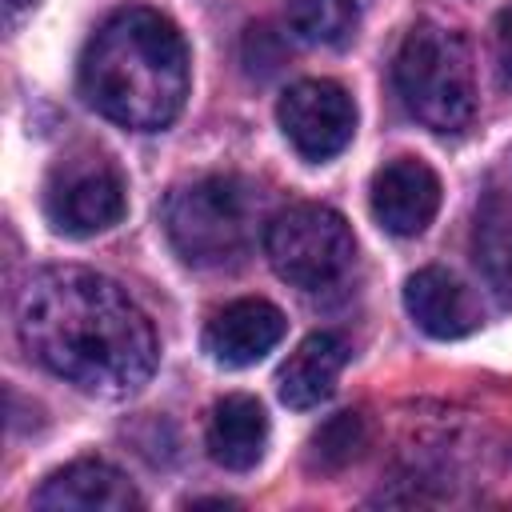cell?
<instances>
[{
    "label": "cell",
    "instance_id": "cell-1",
    "mask_svg": "<svg viewBox=\"0 0 512 512\" xmlns=\"http://www.w3.org/2000/svg\"><path fill=\"white\" fill-rule=\"evenodd\" d=\"M16 332L40 368L100 400L140 392L160 360L156 328L140 304L80 264H52L24 280Z\"/></svg>",
    "mask_w": 512,
    "mask_h": 512
},
{
    "label": "cell",
    "instance_id": "cell-2",
    "mask_svg": "<svg viewBox=\"0 0 512 512\" xmlns=\"http://www.w3.org/2000/svg\"><path fill=\"white\" fill-rule=\"evenodd\" d=\"M188 84V44L156 8H120L92 32L80 56L84 100L132 132L168 128L188 100Z\"/></svg>",
    "mask_w": 512,
    "mask_h": 512
},
{
    "label": "cell",
    "instance_id": "cell-3",
    "mask_svg": "<svg viewBox=\"0 0 512 512\" xmlns=\"http://www.w3.org/2000/svg\"><path fill=\"white\" fill-rule=\"evenodd\" d=\"M160 220L172 252L184 264L224 268L248 252L260 220V200L256 188L240 176H200L168 192Z\"/></svg>",
    "mask_w": 512,
    "mask_h": 512
},
{
    "label": "cell",
    "instance_id": "cell-4",
    "mask_svg": "<svg viewBox=\"0 0 512 512\" xmlns=\"http://www.w3.org/2000/svg\"><path fill=\"white\" fill-rule=\"evenodd\" d=\"M404 108L432 132H460L476 116L472 48L444 24H416L396 48L392 64Z\"/></svg>",
    "mask_w": 512,
    "mask_h": 512
},
{
    "label": "cell",
    "instance_id": "cell-5",
    "mask_svg": "<svg viewBox=\"0 0 512 512\" xmlns=\"http://www.w3.org/2000/svg\"><path fill=\"white\" fill-rule=\"evenodd\" d=\"M264 256L280 280L324 292L356 268V236L328 204H288L264 224Z\"/></svg>",
    "mask_w": 512,
    "mask_h": 512
},
{
    "label": "cell",
    "instance_id": "cell-6",
    "mask_svg": "<svg viewBox=\"0 0 512 512\" xmlns=\"http://www.w3.org/2000/svg\"><path fill=\"white\" fill-rule=\"evenodd\" d=\"M44 212L64 236H96L124 220L128 196L116 164L100 152L60 156L44 184Z\"/></svg>",
    "mask_w": 512,
    "mask_h": 512
},
{
    "label": "cell",
    "instance_id": "cell-7",
    "mask_svg": "<svg viewBox=\"0 0 512 512\" xmlns=\"http://www.w3.org/2000/svg\"><path fill=\"white\" fill-rule=\"evenodd\" d=\"M276 120L304 160H332L352 144L356 104L336 80H296L280 96Z\"/></svg>",
    "mask_w": 512,
    "mask_h": 512
},
{
    "label": "cell",
    "instance_id": "cell-8",
    "mask_svg": "<svg viewBox=\"0 0 512 512\" xmlns=\"http://www.w3.org/2000/svg\"><path fill=\"white\" fill-rule=\"evenodd\" d=\"M368 200L384 232L420 236L440 208V176L416 156H396L372 176Z\"/></svg>",
    "mask_w": 512,
    "mask_h": 512
},
{
    "label": "cell",
    "instance_id": "cell-9",
    "mask_svg": "<svg viewBox=\"0 0 512 512\" xmlns=\"http://www.w3.org/2000/svg\"><path fill=\"white\" fill-rule=\"evenodd\" d=\"M288 332V320L276 304L260 296H244L224 304L204 328V352L224 368H248L264 360Z\"/></svg>",
    "mask_w": 512,
    "mask_h": 512
},
{
    "label": "cell",
    "instance_id": "cell-10",
    "mask_svg": "<svg viewBox=\"0 0 512 512\" xmlns=\"http://www.w3.org/2000/svg\"><path fill=\"white\" fill-rule=\"evenodd\" d=\"M36 508H76V512H132L140 508V492L136 484L112 468L108 460H72L64 464L60 472H52L36 496H32Z\"/></svg>",
    "mask_w": 512,
    "mask_h": 512
},
{
    "label": "cell",
    "instance_id": "cell-11",
    "mask_svg": "<svg viewBox=\"0 0 512 512\" xmlns=\"http://www.w3.org/2000/svg\"><path fill=\"white\" fill-rule=\"evenodd\" d=\"M404 308L420 332L436 340H460L480 328V300L448 268H420L404 284Z\"/></svg>",
    "mask_w": 512,
    "mask_h": 512
},
{
    "label": "cell",
    "instance_id": "cell-12",
    "mask_svg": "<svg viewBox=\"0 0 512 512\" xmlns=\"http://www.w3.org/2000/svg\"><path fill=\"white\" fill-rule=\"evenodd\" d=\"M348 364V344L336 332H312L296 344V352L276 372V392L288 408L304 412L324 404L336 392V380Z\"/></svg>",
    "mask_w": 512,
    "mask_h": 512
},
{
    "label": "cell",
    "instance_id": "cell-13",
    "mask_svg": "<svg viewBox=\"0 0 512 512\" xmlns=\"http://www.w3.org/2000/svg\"><path fill=\"white\" fill-rule=\"evenodd\" d=\"M268 448V412L256 396L232 392L212 408L208 420V452L216 464L232 472H248L260 464Z\"/></svg>",
    "mask_w": 512,
    "mask_h": 512
},
{
    "label": "cell",
    "instance_id": "cell-14",
    "mask_svg": "<svg viewBox=\"0 0 512 512\" xmlns=\"http://www.w3.org/2000/svg\"><path fill=\"white\" fill-rule=\"evenodd\" d=\"M360 20L356 0H288L284 24L300 44L312 48H340L352 40Z\"/></svg>",
    "mask_w": 512,
    "mask_h": 512
},
{
    "label": "cell",
    "instance_id": "cell-15",
    "mask_svg": "<svg viewBox=\"0 0 512 512\" xmlns=\"http://www.w3.org/2000/svg\"><path fill=\"white\" fill-rule=\"evenodd\" d=\"M476 264L488 284L512 300V204L504 196H488L476 212Z\"/></svg>",
    "mask_w": 512,
    "mask_h": 512
},
{
    "label": "cell",
    "instance_id": "cell-16",
    "mask_svg": "<svg viewBox=\"0 0 512 512\" xmlns=\"http://www.w3.org/2000/svg\"><path fill=\"white\" fill-rule=\"evenodd\" d=\"M368 444V428L360 412H336L332 420H324L308 444V468L316 472H340L348 468Z\"/></svg>",
    "mask_w": 512,
    "mask_h": 512
},
{
    "label": "cell",
    "instance_id": "cell-17",
    "mask_svg": "<svg viewBox=\"0 0 512 512\" xmlns=\"http://www.w3.org/2000/svg\"><path fill=\"white\" fill-rule=\"evenodd\" d=\"M492 52H496L500 80L512 88V4H508V8H500L496 24H492Z\"/></svg>",
    "mask_w": 512,
    "mask_h": 512
},
{
    "label": "cell",
    "instance_id": "cell-18",
    "mask_svg": "<svg viewBox=\"0 0 512 512\" xmlns=\"http://www.w3.org/2000/svg\"><path fill=\"white\" fill-rule=\"evenodd\" d=\"M40 8V0H4V12H8V28L16 32L32 12Z\"/></svg>",
    "mask_w": 512,
    "mask_h": 512
}]
</instances>
